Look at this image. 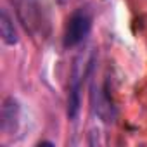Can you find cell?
<instances>
[{
    "label": "cell",
    "mask_w": 147,
    "mask_h": 147,
    "mask_svg": "<svg viewBox=\"0 0 147 147\" xmlns=\"http://www.w3.org/2000/svg\"><path fill=\"white\" fill-rule=\"evenodd\" d=\"M82 75L78 71V66L73 71V80L69 85V95H67V116L69 119H75L80 113V104H82Z\"/></svg>",
    "instance_id": "7a4b0ae2"
},
{
    "label": "cell",
    "mask_w": 147,
    "mask_h": 147,
    "mask_svg": "<svg viewBox=\"0 0 147 147\" xmlns=\"http://www.w3.org/2000/svg\"><path fill=\"white\" fill-rule=\"evenodd\" d=\"M2 121H0V128L4 133H12L16 130L18 125V118H19V104L14 97H9L4 100L2 104Z\"/></svg>",
    "instance_id": "3957f363"
},
{
    "label": "cell",
    "mask_w": 147,
    "mask_h": 147,
    "mask_svg": "<svg viewBox=\"0 0 147 147\" xmlns=\"http://www.w3.org/2000/svg\"><path fill=\"white\" fill-rule=\"evenodd\" d=\"M92 28V18L85 9H78L71 14V18L67 19L66 24V31H64V47L71 49L76 47L78 43H82L87 35L90 33Z\"/></svg>",
    "instance_id": "6da1fadb"
},
{
    "label": "cell",
    "mask_w": 147,
    "mask_h": 147,
    "mask_svg": "<svg viewBox=\"0 0 147 147\" xmlns=\"http://www.w3.org/2000/svg\"><path fill=\"white\" fill-rule=\"evenodd\" d=\"M0 35H2V40L5 45H16L19 42L14 21L9 16L7 9H2V12H0Z\"/></svg>",
    "instance_id": "277c9868"
}]
</instances>
